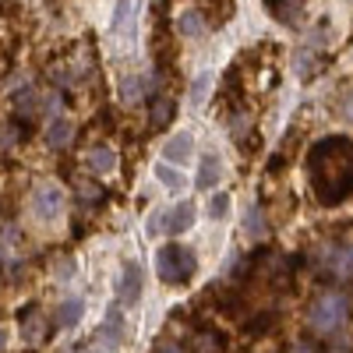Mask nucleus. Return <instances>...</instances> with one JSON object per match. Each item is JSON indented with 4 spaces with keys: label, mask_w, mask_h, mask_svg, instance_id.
Returning <instances> with one entry per match:
<instances>
[{
    "label": "nucleus",
    "mask_w": 353,
    "mask_h": 353,
    "mask_svg": "<svg viewBox=\"0 0 353 353\" xmlns=\"http://www.w3.org/2000/svg\"><path fill=\"white\" fill-rule=\"evenodd\" d=\"M88 166H92L96 173H110V170L117 166V152L106 149V145H96V149L88 152Z\"/></svg>",
    "instance_id": "15"
},
{
    "label": "nucleus",
    "mask_w": 353,
    "mask_h": 353,
    "mask_svg": "<svg viewBox=\"0 0 353 353\" xmlns=\"http://www.w3.org/2000/svg\"><path fill=\"white\" fill-rule=\"evenodd\" d=\"M61 212H64V191L57 188V184H39L32 191V216L43 219V223H50V219H57Z\"/></svg>",
    "instance_id": "5"
},
{
    "label": "nucleus",
    "mask_w": 353,
    "mask_h": 353,
    "mask_svg": "<svg viewBox=\"0 0 353 353\" xmlns=\"http://www.w3.org/2000/svg\"><path fill=\"white\" fill-rule=\"evenodd\" d=\"M265 230H269V226H265V212L251 201L248 209H244V233H248V237H254V241H261Z\"/></svg>",
    "instance_id": "13"
},
{
    "label": "nucleus",
    "mask_w": 353,
    "mask_h": 353,
    "mask_svg": "<svg viewBox=\"0 0 353 353\" xmlns=\"http://www.w3.org/2000/svg\"><path fill=\"white\" fill-rule=\"evenodd\" d=\"M191 156H194V138H191L188 131L166 138V145H163V163H170V166H184Z\"/></svg>",
    "instance_id": "8"
},
{
    "label": "nucleus",
    "mask_w": 353,
    "mask_h": 353,
    "mask_svg": "<svg viewBox=\"0 0 353 353\" xmlns=\"http://www.w3.org/2000/svg\"><path fill=\"white\" fill-rule=\"evenodd\" d=\"M81 314H85V301L71 297V301H64L61 307H57L53 321H57V329H74L78 321H81Z\"/></svg>",
    "instance_id": "11"
},
{
    "label": "nucleus",
    "mask_w": 353,
    "mask_h": 353,
    "mask_svg": "<svg viewBox=\"0 0 353 353\" xmlns=\"http://www.w3.org/2000/svg\"><path fill=\"white\" fill-rule=\"evenodd\" d=\"M346 314H350V301L343 297V293H325V297H318L314 304H311V329H318V332H332V329H339L343 321H346Z\"/></svg>",
    "instance_id": "3"
},
{
    "label": "nucleus",
    "mask_w": 353,
    "mask_h": 353,
    "mask_svg": "<svg viewBox=\"0 0 353 353\" xmlns=\"http://www.w3.org/2000/svg\"><path fill=\"white\" fill-rule=\"evenodd\" d=\"M71 134H74V128H71V121H64V117L50 121V128H46V141L53 145V149H64V145L71 141Z\"/></svg>",
    "instance_id": "12"
},
{
    "label": "nucleus",
    "mask_w": 353,
    "mask_h": 353,
    "mask_svg": "<svg viewBox=\"0 0 353 353\" xmlns=\"http://www.w3.org/2000/svg\"><path fill=\"white\" fill-rule=\"evenodd\" d=\"M145 92H149V78L131 74V78H124V81H121V96H124L128 103H138Z\"/></svg>",
    "instance_id": "16"
},
{
    "label": "nucleus",
    "mask_w": 353,
    "mask_h": 353,
    "mask_svg": "<svg viewBox=\"0 0 353 353\" xmlns=\"http://www.w3.org/2000/svg\"><path fill=\"white\" fill-rule=\"evenodd\" d=\"M156 176H159V184L170 188V191H184V188H188L184 173L176 170V166H170V163H159V166H156Z\"/></svg>",
    "instance_id": "14"
},
{
    "label": "nucleus",
    "mask_w": 353,
    "mask_h": 353,
    "mask_svg": "<svg viewBox=\"0 0 353 353\" xmlns=\"http://www.w3.org/2000/svg\"><path fill=\"white\" fill-rule=\"evenodd\" d=\"M343 110H346V117H350V121H353V88H350V92L343 96Z\"/></svg>",
    "instance_id": "23"
},
{
    "label": "nucleus",
    "mask_w": 353,
    "mask_h": 353,
    "mask_svg": "<svg viewBox=\"0 0 353 353\" xmlns=\"http://www.w3.org/2000/svg\"><path fill=\"white\" fill-rule=\"evenodd\" d=\"M14 106H18V117H32V113H36V96H32V92H21V96L14 99Z\"/></svg>",
    "instance_id": "22"
},
{
    "label": "nucleus",
    "mask_w": 353,
    "mask_h": 353,
    "mask_svg": "<svg viewBox=\"0 0 353 353\" xmlns=\"http://www.w3.org/2000/svg\"><path fill=\"white\" fill-rule=\"evenodd\" d=\"M121 339H124V314L110 311L103 318V325L92 332V343H88L85 350H78V353H113L117 346H121Z\"/></svg>",
    "instance_id": "4"
},
{
    "label": "nucleus",
    "mask_w": 353,
    "mask_h": 353,
    "mask_svg": "<svg viewBox=\"0 0 353 353\" xmlns=\"http://www.w3.org/2000/svg\"><path fill=\"white\" fill-rule=\"evenodd\" d=\"M194 223V205L191 201H181V205H173V209H166L159 216V230H166L170 237H181V233H188Z\"/></svg>",
    "instance_id": "7"
},
{
    "label": "nucleus",
    "mask_w": 353,
    "mask_h": 353,
    "mask_svg": "<svg viewBox=\"0 0 353 353\" xmlns=\"http://www.w3.org/2000/svg\"><path fill=\"white\" fill-rule=\"evenodd\" d=\"M209 88H212V74L205 71V74H198V78L191 81V92H188V99H191L194 106H201L205 99H209Z\"/></svg>",
    "instance_id": "17"
},
{
    "label": "nucleus",
    "mask_w": 353,
    "mask_h": 353,
    "mask_svg": "<svg viewBox=\"0 0 353 353\" xmlns=\"http://www.w3.org/2000/svg\"><path fill=\"white\" fill-rule=\"evenodd\" d=\"M219 176H223V163H219V156H205L201 159V166H198V191H212L216 184H219Z\"/></svg>",
    "instance_id": "10"
},
{
    "label": "nucleus",
    "mask_w": 353,
    "mask_h": 353,
    "mask_svg": "<svg viewBox=\"0 0 353 353\" xmlns=\"http://www.w3.org/2000/svg\"><path fill=\"white\" fill-rule=\"evenodd\" d=\"M230 212V194H216L212 201H209V216L212 219H223Z\"/></svg>",
    "instance_id": "21"
},
{
    "label": "nucleus",
    "mask_w": 353,
    "mask_h": 353,
    "mask_svg": "<svg viewBox=\"0 0 353 353\" xmlns=\"http://www.w3.org/2000/svg\"><path fill=\"white\" fill-rule=\"evenodd\" d=\"M21 332H25V339H32V343H39V339H43V332H46V325H43V318H39L36 311H28V314L21 318Z\"/></svg>",
    "instance_id": "18"
},
{
    "label": "nucleus",
    "mask_w": 353,
    "mask_h": 353,
    "mask_svg": "<svg viewBox=\"0 0 353 353\" xmlns=\"http://www.w3.org/2000/svg\"><path fill=\"white\" fill-rule=\"evenodd\" d=\"M156 269H159V279H163V283L181 286V283H188V279L194 276L198 258H194L188 248H181V244H166V248L156 254Z\"/></svg>",
    "instance_id": "2"
},
{
    "label": "nucleus",
    "mask_w": 353,
    "mask_h": 353,
    "mask_svg": "<svg viewBox=\"0 0 353 353\" xmlns=\"http://www.w3.org/2000/svg\"><path fill=\"white\" fill-rule=\"evenodd\" d=\"M181 32H184V36H201V32H205V21H201L198 11H184V14H181Z\"/></svg>",
    "instance_id": "19"
},
{
    "label": "nucleus",
    "mask_w": 353,
    "mask_h": 353,
    "mask_svg": "<svg viewBox=\"0 0 353 353\" xmlns=\"http://www.w3.org/2000/svg\"><path fill=\"white\" fill-rule=\"evenodd\" d=\"M141 286H145V272H141V261H124V272L117 279V297L124 304H138L141 301Z\"/></svg>",
    "instance_id": "6"
},
{
    "label": "nucleus",
    "mask_w": 353,
    "mask_h": 353,
    "mask_svg": "<svg viewBox=\"0 0 353 353\" xmlns=\"http://www.w3.org/2000/svg\"><path fill=\"white\" fill-rule=\"evenodd\" d=\"M325 265H329L332 276L350 279L353 276V248H329L325 251Z\"/></svg>",
    "instance_id": "9"
},
{
    "label": "nucleus",
    "mask_w": 353,
    "mask_h": 353,
    "mask_svg": "<svg viewBox=\"0 0 353 353\" xmlns=\"http://www.w3.org/2000/svg\"><path fill=\"white\" fill-rule=\"evenodd\" d=\"M311 184L325 205L353 194V145L346 138H325L311 149Z\"/></svg>",
    "instance_id": "1"
},
{
    "label": "nucleus",
    "mask_w": 353,
    "mask_h": 353,
    "mask_svg": "<svg viewBox=\"0 0 353 353\" xmlns=\"http://www.w3.org/2000/svg\"><path fill=\"white\" fill-rule=\"evenodd\" d=\"M159 353H181V346H163Z\"/></svg>",
    "instance_id": "24"
},
{
    "label": "nucleus",
    "mask_w": 353,
    "mask_h": 353,
    "mask_svg": "<svg viewBox=\"0 0 353 353\" xmlns=\"http://www.w3.org/2000/svg\"><path fill=\"white\" fill-rule=\"evenodd\" d=\"M173 99H156V106H152V124L156 128H163L166 121H173Z\"/></svg>",
    "instance_id": "20"
}]
</instances>
